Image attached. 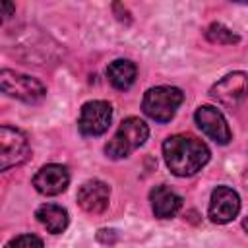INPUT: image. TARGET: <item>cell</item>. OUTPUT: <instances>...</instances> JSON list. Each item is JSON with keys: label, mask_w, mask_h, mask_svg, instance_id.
Listing matches in <instances>:
<instances>
[{"label": "cell", "mask_w": 248, "mask_h": 248, "mask_svg": "<svg viewBox=\"0 0 248 248\" xmlns=\"http://www.w3.org/2000/svg\"><path fill=\"white\" fill-rule=\"evenodd\" d=\"M97 238H99L101 242L108 244V242H114V240H116V232H114V231H108V229H101V231L97 232Z\"/></svg>", "instance_id": "e0dca14e"}, {"label": "cell", "mask_w": 248, "mask_h": 248, "mask_svg": "<svg viewBox=\"0 0 248 248\" xmlns=\"http://www.w3.org/2000/svg\"><path fill=\"white\" fill-rule=\"evenodd\" d=\"M211 157L205 141L192 134H174L163 141V159L174 176H192Z\"/></svg>", "instance_id": "6da1fadb"}, {"label": "cell", "mask_w": 248, "mask_h": 248, "mask_svg": "<svg viewBox=\"0 0 248 248\" xmlns=\"http://www.w3.org/2000/svg\"><path fill=\"white\" fill-rule=\"evenodd\" d=\"M238 211H240V198L232 188L217 186L211 192L207 215H209V219L213 223H217V225L231 223L238 215Z\"/></svg>", "instance_id": "9c48e42d"}, {"label": "cell", "mask_w": 248, "mask_h": 248, "mask_svg": "<svg viewBox=\"0 0 248 248\" xmlns=\"http://www.w3.org/2000/svg\"><path fill=\"white\" fill-rule=\"evenodd\" d=\"M136 76H138V68L132 60H126V58H118V60H112L107 68V78L110 81L112 87L120 89V91H126L134 85L136 81Z\"/></svg>", "instance_id": "5bb4252c"}, {"label": "cell", "mask_w": 248, "mask_h": 248, "mask_svg": "<svg viewBox=\"0 0 248 248\" xmlns=\"http://www.w3.org/2000/svg\"><path fill=\"white\" fill-rule=\"evenodd\" d=\"M147 138H149V126L138 116H128L126 120L120 122L112 140L105 145V153L110 159H126L136 149H140L147 141Z\"/></svg>", "instance_id": "7a4b0ae2"}, {"label": "cell", "mask_w": 248, "mask_h": 248, "mask_svg": "<svg viewBox=\"0 0 248 248\" xmlns=\"http://www.w3.org/2000/svg\"><path fill=\"white\" fill-rule=\"evenodd\" d=\"M0 10H2V14H0V16L6 19V17H10V16H12V12H14L16 8H14V4H12V2H2V4H0Z\"/></svg>", "instance_id": "ac0fdd59"}, {"label": "cell", "mask_w": 248, "mask_h": 248, "mask_svg": "<svg viewBox=\"0 0 248 248\" xmlns=\"http://www.w3.org/2000/svg\"><path fill=\"white\" fill-rule=\"evenodd\" d=\"M112 122V107L107 101H87L78 118V128L83 136L95 138L108 130Z\"/></svg>", "instance_id": "8992f818"}, {"label": "cell", "mask_w": 248, "mask_h": 248, "mask_svg": "<svg viewBox=\"0 0 248 248\" xmlns=\"http://www.w3.org/2000/svg\"><path fill=\"white\" fill-rule=\"evenodd\" d=\"M194 120L198 124V128L207 136L211 138L215 143L219 145H227L232 138L231 134V128L227 124V118L223 116V112L217 108V107H211V105H202L196 108L194 112Z\"/></svg>", "instance_id": "ba28073f"}, {"label": "cell", "mask_w": 248, "mask_h": 248, "mask_svg": "<svg viewBox=\"0 0 248 248\" xmlns=\"http://www.w3.org/2000/svg\"><path fill=\"white\" fill-rule=\"evenodd\" d=\"M76 200L79 203V207L87 213H103L108 207V200H110V188L107 182L93 178L87 180L79 186Z\"/></svg>", "instance_id": "8fae6325"}, {"label": "cell", "mask_w": 248, "mask_h": 248, "mask_svg": "<svg viewBox=\"0 0 248 248\" xmlns=\"http://www.w3.org/2000/svg\"><path fill=\"white\" fill-rule=\"evenodd\" d=\"M31 155V147L27 141V136L12 126L0 128V169L8 170L12 167H17L25 163Z\"/></svg>", "instance_id": "5b68a950"}, {"label": "cell", "mask_w": 248, "mask_h": 248, "mask_svg": "<svg viewBox=\"0 0 248 248\" xmlns=\"http://www.w3.org/2000/svg\"><path fill=\"white\" fill-rule=\"evenodd\" d=\"M35 217L52 234L64 232L68 223H70L68 211L62 205H56V203H43V205H39L37 211H35Z\"/></svg>", "instance_id": "4fadbf2b"}, {"label": "cell", "mask_w": 248, "mask_h": 248, "mask_svg": "<svg viewBox=\"0 0 248 248\" xmlns=\"http://www.w3.org/2000/svg\"><path fill=\"white\" fill-rule=\"evenodd\" d=\"M70 184V172L64 165L48 163L41 167L33 176V186L43 196H58Z\"/></svg>", "instance_id": "30bf717a"}, {"label": "cell", "mask_w": 248, "mask_h": 248, "mask_svg": "<svg viewBox=\"0 0 248 248\" xmlns=\"http://www.w3.org/2000/svg\"><path fill=\"white\" fill-rule=\"evenodd\" d=\"M0 89L8 97H14L17 101L35 105L45 99L46 87L37 79L27 74H19L14 70H2L0 72Z\"/></svg>", "instance_id": "277c9868"}, {"label": "cell", "mask_w": 248, "mask_h": 248, "mask_svg": "<svg viewBox=\"0 0 248 248\" xmlns=\"http://www.w3.org/2000/svg\"><path fill=\"white\" fill-rule=\"evenodd\" d=\"M149 202H151L153 215L159 219H170L182 207V198L172 188H169L167 184L153 186L149 192Z\"/></svg>", "instance_id": "7c38bea8"}, {"label": "cell", "mask_w": 248, "mask_h": 248, "mask_svg": "<svg viewBox=\"0 0 248 248\" xmlns=\"http://www.w3.org/2000/svg\"><path fill=\"white\" fill-rule=\"evenodd\" d=\"M182 101H184L182 89L172 87V85H157V87H149L143 93L141 110L151 120L165 124V122H170L174 118Z\"/></svg>", "instance_id": "3957f363"}, {"label": "cell", "mask_w": 248, "mask_h": 248, "mask_svg": "<svg viewBox=\"0 0 248 248\" xmlns=\"http://www.w3.org/2000/svg\"><path fill=\"white\" fill-rule=\"evenodd\" d=\"M205 37L207 41L211 43H217V45H236L240 41V37L236 33H232L227 25L223 23H211L207 29H205Z\"/></svg>", "instance_id": "9a60e30c"}, {"label": "cell", "mask_w": 248, "mask_h": 248, "mask_svg": "<svg viewBox=\"0 0 248 248\" xmlns=\"http://www.w3.org/2000/svg\"><path fill=\"white\" fill-rule=\"evenodd\" d=\"M242 229L248 232V215H246V217H244V221H242Z\"/></svg>", "instance_id": "d6986e66"}, {"label": "cell", "mask_w": 248, "mask_h": 248, "mask_svg": "<svg viewBox=\"0 0 248 248\" xmlns=\"http://www.w3.org/2000/svg\"><path fill=\"white\" fill-rule=\"evenodd\" d=\"M209 95L223 107H236L244 99H248V74L244 72H232L221 78L211 89Z\"/></svg>", "instance_id": "52a82bcc"}, {"label": "cell", "mask_w": 248, "mask_h": 248, "mask_svg": "<svg viewBox=\"0 0 248 248\" xmlns=\"http://www.w3.org/2000/svg\"><path fill=\"white\" fill-rule=\"evenodd\" d=\"M4 248H43V240L35 234H19L8 240Z\"/></svg>", "instance_id": "2e32d148"}]
</instances>
